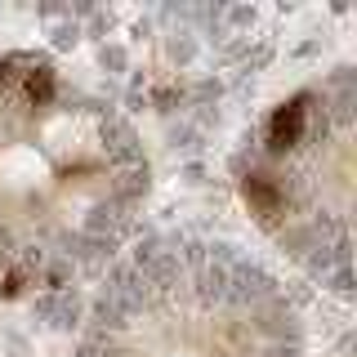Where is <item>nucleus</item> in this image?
Returning a JSON list of instances; mask_svg holds the SVG:
<instances>
[{
  "mask_svg": "<svg viewBox=\"0 0 357 357\" xmlns=\"http://www.w3.org/2000/svg\"><path fill=\"white\" fill-rule=\"evenodd\" d=\"M81 357H304V326L255 259L219 241H170L116 273Z\"/></svg>",
  "mask_w": 357,
  "mask_h": 357,
  "instance_id": "nucleus-2",
  "label": "nucleus"
},
{
  "mask_svg": "<svg viewBox=\"0 0 357 357\" xmlns=\"http://www.w3.org/2000/svg\"><path fill=\"white\" fill-rule=\"evenodd\" d=\"M148 192V156L112 98L50 59H0V282L112 255Z\"/></svg>",
  "mask_w": 357,
  "mask_h": 357,
  "instance_id": "nucleus-1",
  "label": "nucleus"
},
{
  "mask_svg": "<svg viewBox=\"0 0 357 357\" xmlns=\"http://www.w3.org/2000/svg\"><path fill=\"white\" fill-rule=\"evenodd\" d=\"M245 206L282 245L349 259L353 210V81L335 76L273 112L241 178Z\"/></svg>",
  "mask_w": 357,
  "mask_h": 357,
  "instance_id": "nucleus-3",
  "label": "nucleus"
}]
</instances>
